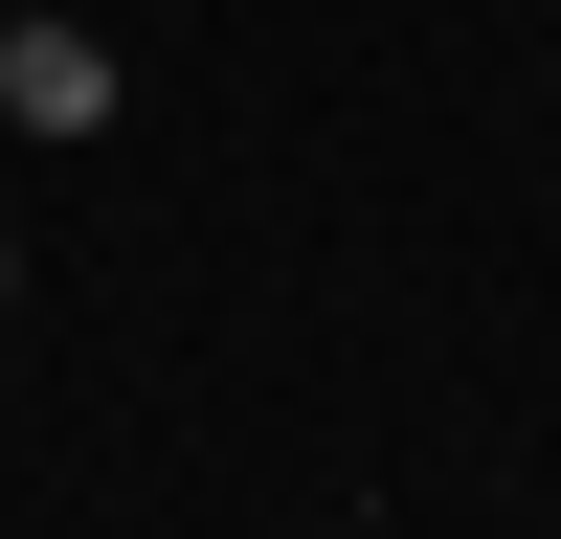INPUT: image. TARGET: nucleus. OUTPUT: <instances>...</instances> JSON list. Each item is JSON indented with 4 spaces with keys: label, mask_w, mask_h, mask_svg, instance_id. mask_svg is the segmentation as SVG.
Returning <instances> with one entry per match:
<instances>
[{
    "label": "nucleus",
    "mask_w": 561,
    "mask_h": 539,
    "mask_svg": "<svg viewBox=\"0 0 561 539\" xmlns=\"http://www.w3.org/2000/svg\"><path fill=\"white\" fill-rule=\"evenodd\" d=\"M0 314H23V225H0Z\"/></svg>",
    "instance_id": "f03ea898"
},
{
    "label": "nucleus",
    "mask_w": 561,
    "mask_h": 539,
    "mask_svg": "<svg viewBox=\"0 0 561 539\" xmlns=\"http://www.w3.org/2000/svg\"><path fill=\"white\" fill-rule=\"evenodd\" d=\"M90 90H113L90 23H23V45H0V113H23V135H90Z\"/></svg>",
    "instance_id": "f257e3e1"
}]
</instances>
